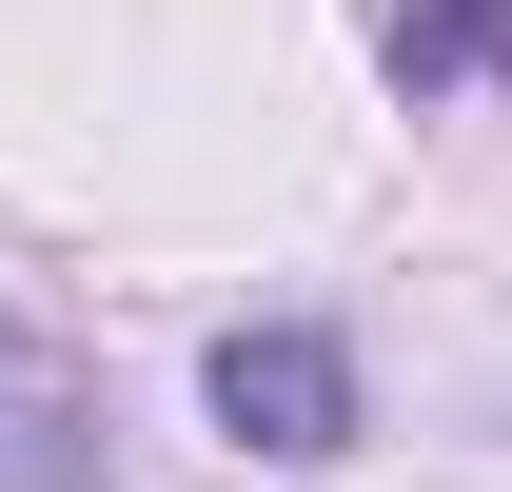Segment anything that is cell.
I'll use <instances>...</instances> for the list:
<instances>
[{
    "instance_id": "1",
    "label": "cell",
    "mask_w": 512,
    "mask_h": 492,
    "mask_svg": "<svg viewBox=\"0 0 512 492\" xmlns=\"http://www.w3.org/2000/svg\"><path fill=\"white\" fill-rule=\"evenodd\" d=\"M197 394H217V433H237V453H276V473H335V453L375 433V394H355V335H335V315H237V335L197 355Z\"/></svg>"
},
{
    "instance_id": "2",
    "label": "cell",
    "mask_w": 512,
    "mask_h": 492,
    "mask_svg": "<svg viewBox=\"0 0 512 492\" xmlns=\"http://www.w3.org/2000/svg\"><path fill=\"white\" fill-rule=\"evenodd\" d=\"M0 492H99V394L0 315Z\"/></svg>"
},
{
    "instance_id": "3",
    "label": "cell",
    "mask_w": 512,
    "mask_h": 492,
    "mask_svg": "<svg viewBox=\"0 0 512 492\" xmlns=\"http://www.w3.org/2000/svg\"><path fill=\"white\" fill-rule=\"evenodd\" d=\"M394 99H453V79H512V0H394L375 20Z\"/></svg>"
}]
</instances>
